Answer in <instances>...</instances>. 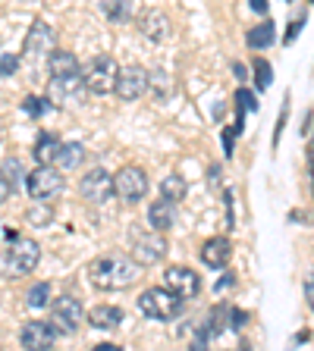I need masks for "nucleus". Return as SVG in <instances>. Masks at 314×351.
I'll list each match as a JSON object with an SVG mask.
<instances>
[{
	"mask_svg": "<svg viewBox=\"0 0 314 351\" xmlns=\"http://www.w3.org/2000/svg\"><path fill=\"white\" fill-rule=\"evenodd\" d=\"M139 29L148 41H164L170 35V19L164 16V10H142Z\"/></svg>",
	"mask_w": 314,
	"mask_h": 351,
	"instance_id": "16",
	"label": "nucleus"
},
{
	"mask_svg": "<svg viewBox=\"0 0 314 351\" xmlns=\"http://www.w3.org/2000/svg\"><path fill=\"white\" fill-rule=\"evenodd\" d=\"M148 223H151L154 232H167V229H173L176 223V204H170V201H164V197H157L151 207H148Z\"/></svg>",
	"mask_w": 314,
	"mask_h": 351,
	"instance_id": "17",
	"label": "nucleus"
},
{
	"mask_svg": "<svg viewBox=\"0 0 314 351\" xmlns=\"http://www.w3.org/2000/svg\"><path fill=\"white\" fill-rule=\"evenodd\" d=\"M82 160H85V147H82L79 141H63V147H60V154H57V169L60 173L76 169Z\"/></svg>",
	"mask_w": 314,
	"mask_h": 351,
	"instance_id": "22",
	"label": "nucleus"
},
{
	"mask_svg": "<svg viewBox=\"0 0 314 351\" xmlns=\"http://www.w3.org/2000/svg\"><path fill=\"white\" fill-rule=\"evenodd\" d=\"M148 82H151L148 69H142V66H126V69H120L117 97H123V101H139L148 91Z\"/></svg>",
	"mask_w": 314,
	"mask_h": 351,
	"instance_id": "14",
	"label": "nucleus"
},
{
	"mask_svg": "<svg viewBox=\"0 0 314 351\" xmlns=\"http://www.w3.org/2000/svg\"><path fill=\"white\" fill-rule=\"evenodd\" d=\"M236 104H239V123H242V117H245V113H251V110H258V101H255V95H251V91H245V88H239V91H236Z\"/></svg>",
	"mask_w": 314,
	"mask_h": 351,
	"instance_id": "28",
	"label": "nucleus"
},
{
	"mask_svg": "<svg viewBox=\"0 0 314 351\" xmlns=\"http://www.w3.org/2000/svg\"><path fill=\"white\" fill-rule=\"evenodd\" d=\"M305 295H308V307H311V311H314V276L305 282Z\"/></svg>",
	"mask_w": 314,
	"mask_h": 351,
	"instance_id": "37",
	"label": "nucleus"
},
{
	"mask_svg": "<svg viewBox=\"0 0 314 351\" xmlns=\"http://www.w3.org/2000/svg\"><path fill=\"white\" fill-rule=\"evenodd\" d=\"M164 289H167L170 295H176L179 301L195 298V295L201 292V276H198L195 270H189V267H170V270L164 273Z\"/></svg>",
	"mask_w": 314,
	"mask_h": 351,
	"instance_id": "11",
	"label": "nucleus"
},
{
	"mask_svg": "<svg viewBox=\"0 0 314 351\" xmlns=\"http://www.w3.org/2000/svg\"><path fill=\"white\" fill-rule=\"evenodd\" d=\"M82 79H85V88L91 95H113V91H117V82H120V66L113 57L98 53V57L85 66Z\"/></svg>",
	"mask_w": 314,
	"mask_h": 351,
	"instance_id": "2",
	"label": "nucleus"
},
{
	"mask_svg": "<svg viewBox=\"0 0 314 351\" xmlns=\"http://www.w3.org/2000/svg\"><path fill=\"white\" fill-rule=\"evenodd\" d=\"M10 195H13V189H10V182L3 179V176H0V204H3V201H7Z\"/></svg>",
	"mask_w": 314,
	"mask_h": 351,
	"instance_id": "35",
	"label": "nucleus"
},
{
	"mask_svg": "<svg viewBox=\"0 0 314 351\" xmlns=\"http://www.w3.org/2000/svg\"><path fill=\"white\" fill-rule=\"evenodd\" d=\"M79 191H82V197L91 201V204H107L110 197L117 195V191H113V176H110L107 169H101V167L88 169V173L82 176Z\"/></svg>",
	"mask_w": 314,
	"mask_h": 351,
	"instance_id": "10",
	"label": "nucleus"
},
{
	"mask_svg": "<svg viewBox=\"0 0 314 351\" xmlns=\"http://www.w3.org/2000/svg\"><path fill=\"white\" fill-rule=\"evenodd\" d=\"M170 75L167 73H154L151 75V82H154V85H157V97H164V95H167V91H170ZM151 82H148V85H151Z\"/></svg>",
	"mask_w": 314,
	"mask_h": 351,
	"instance_id": "31",
	"label": "nucleus"
},
{
	"mask_svg": "<svg viewBox=\"0 0 314 351\" xmlns=\"http://www.w3.org/2000/svg\"><path fill=\"white\" fill-rule=\"evenodd\" d=\"M233 257V245H229L227 235H214V239L205 241V248H201V261L211 267V270H223Z\"/></svg>",
	"mask_w": 314,
	"mask_h": 351,
	"instance_id": "15",
	"label": "nucleus"
},
{
	"mask_svg": "<svg viewBox=\"0 0 314 351\" xmlns=\"http://www.w3.org/2000/svg\"><path fill=\"white\" fill-rule=\"evenodd\" d=\"M91 351H123V348H120V345H95Z\"/></svg>",
	"mask_w": 314,
	"mask_h": 351,
	"instance_id": "40",
	"label": "nucleus"
},
{
	"mask_svg": "<svg viewBox=\"0 0 314 351\" xmlns=\"http://www.w3.org/2000/svg\"><path fill=\"white\" fill-rule=\"evenodd\" d=\"M0 176L10 182V189H19V182H22V163L16 160V157H7V160L0 163Z\"/></svg>",
	"mask_w": 314,
	"mask_h": 351,
	"instance_id": "24",
	"label": "nucleus"
},
{
	"mask_svg": "<svg viewBox=\"0 0 314 351\" xmlns=\"http://www.w3.org/2000/svg\"><path fill=\"white\" fill-rule=\"evenodd\" d=\"M245 41H249L251 51H261V47H271L273 41H277V25H273L271 19H264L261 25H255V29H249V35H245Z\"/></svg>",
	"mask_w": 314,
	"mask_h": 351,
	"instance_id": "21",
	"label": "nucleus"
},
{
	"mask_svg": "<svg viewBox=\"0 0 314 351\" xmlns=\"http://www.w3.org/2000/svg\"><path fill=\"white\" fill-rule=\"evenodd\" d=\"M47 301H51V285H47V282L32 285V289H29V298H25V304L38 311V307H47Z\"/></svg>",
	"mask_w": 314,
	"mask_h": 351,
	"instance_id": "25",
	"label": "nucleus"
},
{
	"mask_svg": "<svg viewBox=\"0 0 314 351\" xmlns=\"http://www.w3.org/2000/svg\"><path fill=\"white\" fill-rule=\"evenodd\" d=\"M255 85L261 88V91H267L271 88V82H273V69H271V63L267 60H261V57H255Z\"/></svg>",
	"mask_w": 314,
	"mask_h": 351,
	"instance_id": "26",
	"label": "nucleus"
},
{
	"mask_svg": "<svg viewBox=\"0 0 314 351\" xmlns=\"http://www.w3.org/2000/svg\"><path fill=\"white\" fill-rule=\"evenodd\" d=\"M113 191H117L120 201L126 204H135L148 195V173L142 167H123L113 176Z\"/></svg>",
	"mask_w": 314,
	"mask_h": 351,
	"instance_id": "7",
	"label": "nucleus"
},
{
	"mask_svg": "<svg viewBox=\"0 0 314 351\" xmlns=\"http://www.w3.org/2000/svg\"><path fill=\"white\" fill-rule=\"evenodd\" d=\"M47 97H35V95H29L25 97V101H22V110H25V113H29V117H44V113H47Z\"/></svg>",
	"mask_w": 314,
	"mask_h": 351,
	"instance_id": "27",
	"label": "nucleus"
},
{
	"mask_svg": "<svg viewBox=\"0 0 314 351\" xmlns=\"http://www.w3.org/2000/svg\"><path fill=\"white\" fill-rule=\"evenodd\" d=\"M16 69H19V57L16 53H0V79H10Z\"/></svg>",
	"mask_w": 314,
	"mask_h": 351,
	"instance_id": "30",
	"label": "nucleus"
},
{
	"mask_svg": "<svg viewBox=\"0 0 314 351\" xmlns=\"http://www.w3.org/2000/svg\"><path fill=\"white\" fill-rule=\"evenodd\" d=\"M186 191L189 189H186V182L179 179V176H167V179L161 182V197L170 201V204H179V201L186 197Z\"/></svg>",
	"mask_w": 314,
	"mask_h": 351,
	"instance_id": "23",
	"label": "nucleus"
},
{
	"mask_svg": "<svg viewBox=\"0 0 314 351\" xmlns=\"http://www.w3.org/2000/svg\"><path fill=\"white\" fill-rule=\"evenodd\" d=\"M251 10H255V13H267V3H264V0H251Z\"/></svg>",
	"mask_w": 314,
	"mask_h": 351,
	"instance_id": "39",
	"label": "nucleus"
},
{
	"mask_svg": "<svg viewBox=\"0 0 314 351\" xmlns=\"http://www.w3.org/2000/svg\"><path fill=\"white\" fill-rule=\"evenodd\" d=\"M88 323L95 329H117L123 323V311L113 304H98L88 311Z\"/></svg>",
	"mask_w": 314,
	"mask_h": 351,
	"instance_id": "20",
	"label": "nucleus"
},
{
	"mask_svg": "<svg viewBox=\"0 0 314 351\" xmlns=\"http://www.w3.org/2000/svg\"><path fill=\"white\" fill-rule=\"evenodd\" d=\"M164 254H167V239L161 232H154V229L139 232V226L132 229V261L139 267H154L164 261Z\"/></svg>",
	"mask_w": 314,
	"mask_h": 351,
	"instance_id": "5",
	"label": "nucleus"
},
{
	"mask_svg": "<svg viewBox=\"0 0 314 351\" xmlns=\"http://www.w3.org/2000/svg\"><path fill=\"white\" fill-rule=\"evenodd\" d=\"M236 135H239V129H236V125L223 132V151H227V154H233V138H236Z\"/></svg>",
	"mask_w": 314,
	"mask_h": 351,
	"instance_id": "32",
	"label": "nucleus"
},
{
	"mask_svg": "<svg viewBox=\"0 0 314 351\" xmlns=\"http://www.w3.org/2000/svg\"><path fill=\"white\" fill-rule=\"evenodd\" d=\"M82 317H85V311H82L79 298H73V295H60V298L51 304V326L57 329V336L60 332H63V336L76 332Z\"/></svg>",
	"mask_w": 314,
	"mask_h": 351,
	"instance_id": "8",
	"label": "nucleus"
},
{
	"mask_svg": "<svg viewBox=\"0 0 314 351\" xmlns=\"http://www.w3.org/2000/svg\"><path fill=\"white\" fill-rule=\"evenodd\" d=\"M47 69H51L54 79H69V75H82L79 73V60L69 51H54L47 57Z\"/></svg>",
	"mask_w": 314,
	"mask_h": 351,
	"instance_id": "19",
	"label": "nucleus"
},
{
	"mask_svg": "<svg viewBox=\"0 0 314 351\" xmlns=\"http://www.w3.org/2000/svg\"><path fill=\"white\" fill-rule=\"evenodd\" d=\"M101 10L110 16V19L123 22V19H129V13H132V3H126V0H120V3H101Z\"/></svg>",
	"mask_w": 314,
	"mask_h": 351,
	"instance_id": "29",
	"label": "nucleus"
},
{
	"mask_svg": "<svg viewBox=\"0 0 314 351\" xmlns=\"http://www.w3.org/2000/svg\"><path fill=\"white\" fill-rule=\"evenodd\" d=\"M233 73H236V79H239V85H242L245 79H249V69H245L242 63H233Z\"/></svg>",
	"mask_w": 314,
	"mask_h": 351,
	"instance_id": "36",
	"label": "nucleus"
},
{
	"mask_svg": "<svg viewBox=\"0 0 314 351\" xmlns=\"http://www.w3.org/2000/svg\"><path fill=\"white\" fill-rule=\"evenodd\" d=\"M60 147H63V141H60L54 132H41V135L35 138V160H38V167H54V163H57Z\"/></svg>",
	"mask_w": 314,
	"mask_h": 351,
	"instance_id": "18",
	"label": "nucleus"
},
{
	"mask_svg": "<svg viewBox=\"0 0 314 351\" xmlns=\"http://www.w3.org/2000/svg\"><path fill=\"white\" fill-rule=\"evenodd\" d=\"M63 185H66V179L57 167H35L25 176V189H29V195L35 197V201H51V197H57L60 191H63Z\"/></svg>",
	"mask_w": 314,
	"mask_h": 351,
	"instance_id": "6",
	"label": "nucleus"
},
{
	"mask_svg": "<svg viewBox=\"0 0 314 351\" xmlns=\"http://www.w3.org/2000/svg\"><path fill=\"white\" fill-rule=\"evenodd\" d=\"M29 219H32V223H47V219H51V210H41V213L29 210Z\"/></svg>",
	"mask_w": 314,
	"mask_h": 351,
	"instance_id": "34",
	"label": "nucleus"
},
{
	"mask_svg": "<svg viewBox=\"0 0 314 351\" xmlns=\"http://www.w3.org/2000/svg\"><path fill=\"white\" fill-rule=\"evenodd\" d=\"M88 88L82 75H69V79H51V88H47V101L54 107H79L85 101Z\"/></svg>",
	"mask_w": 314,
	"mask_h": 351,
	"instance_id": "9",
	"label": "nucleus"
},
{
	"mask_svg": "<svg viewBox=\"0 0 314 351\" xmlns=\"http://www.w3.org/2000/svg\"><path fill=\"white\" fill-rule=\"evenodd\" d=\"M302 22H305V19H295L293 25H289V29H286V44H293L295 38H299V29H302Z\"/></svg>",
	"mask_w": 314,
	"mask_h": 351,
	"instance_id": "33",
	"label": "nucleus"
},
{
	"mask_svg": "<svg viewBox=\"0 0 314 351\" xmlns=\"http://www.w3.org/2000/svg\"><path fill=\"white\" fill-rule=\"evenodd\" d=\"M38 261H41V248H38V241L19 235V239L10 241L7 254H3V270L13 273V276H25V273H32L38 267Z\"/></svg>",
	"mask_w": 314,
	"mask_h": 351,
	"instance_id": "3",
	"label": "nucleus"
},
{
	"mask_svg": "<svg viewBox=\"0 0 314 351\" xmlns=\"http://www.w3.org/2000/svg\"><path fill=\"white\" fill-rule=\"evenodd\" d=\"M51 47H54V29L47 22H32L29 35L22 41V57L25 60H41V57H51Z\"/></svg>",
	"mask_w": 314,
	"mask_h": 351,
	"instance_id": "12",
	"label": "nucleus"
},
{
	"mask_svg": "<svg viewBox=\"0 0 314 351\" xmlns=\"http://www.w3.org/2000/svg\"><path fill=\"white\" fill-rule=\"evenodd\" d=\"M139 279V263L126 254H101L88 263V282L101 292H120Z\"/></svg>",
	"mask_w": 314,
	"mask_h": 351,
	"instance_id": "1",
	"label": "nucleus"
},
{
	"mask_svg": "<svg viewBox=\"0 0 314 351\" xmlns=\"http://www.w3.org/2000/svg\"><path fill=\"white\" fill-rule=\"evenodd\" d=\"M233 279H236V276H229V273H227V276L217 282V289H220V292H223V289H229V285H233Z\"/></svg>",
	"mask_w": 314,
	"mask_h": 351,
	"instance_id": "38",
	"label": "nucleus"
},
{
	"mask_svg": "<svg viewBox=\"0 0 314 351\" xmlns=\"http://www.w3.org/2000/svg\"><path fill=\"white\" fill-rule=\"evenodd\" d=\"M19 342L25 351H51L54 342H57V329L51 323H41V320H32L22 326L19 332Z\"/></svg>",
	"mask_w": 314,
	"mask_h": 351,
	"instance_id": "13",
	"label": "nucleus"
},
{
	"mask_svg": "<svg viewBox=\"0 0 314 351\" xmlns=\"http://www.w3.org/2000/svg\"><path fill=\"white\" fill-rule=\"evenodd\" d=\"M183 301L176 298V295H170L167 289H145V292L139 295V311L145 317H151V320H173V317L183 314Z\"/></svg>",
	"mask_w": 314,
	"mask_h": 351,
	"instance_id": "4",
	"label": "nucleus"
}]
</instances>
